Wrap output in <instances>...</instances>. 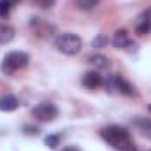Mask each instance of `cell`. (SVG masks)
<instances>
[{
    "instance_id": "6da1fadb",
    "label": "cell",
    "mask_w": 151,
    "mask_h": 151,
    "mask_svg": "<svg viewBox=\"0 0 151 151\" xmlns=\"http://www.w3.org/2000/svg\"><path fill=\"white\" fill-rule=\"evenodd\" d=\"M100 135H102V139H104L109 146H113L116 150H119V151H137L134 141H132L130 132H128L125 127L109 125V127H106V128L100 130Z\"/></svg>"
},
{
    "instance_id": "7a4b0ae2",
    "label": "cell",
    "mask_w": 151,
    "mask_h": 151,
    "mask_svg": "<svg viewBox=\"0 0 151 151\" xmlns=\"http://www.w3.org/2000/svg\"><path fill=\"white\" fill-rule=\"evenodd\" d=\"M55 47L63 53V55H77L83 47V40L81 37H77L76 34H70V32H65V34H60L55 37Z\"/></svg>"
},
{
    "instance_id": "3957f363",
    "label": "cell",
    "mask_w": 151,
    "mask_h": 151,
    "mask_svg": "<svg viewBox=\"0 0 151 151\" xmlns=\"http://www.w3.org/2000/svg\"><path fill=\"white\" fill-rule=\"evenodd\" d=\"M28 60H30V58H28L27 53H23V51H11V53H7V55L4 56L2 65H0V70H2L4 74L11 76V74H14V72H18L19 69L27 67Z\"/></svg>"
},
{
    "instance_id": "277c9868",
    "label": "cell",
    "mask_w": 151,
    "mask_h": 151,
    "mask_svg": "<svg viewBox=\"0 0 151 151\" xmlns=\"http://www.w3.org/2000/svg\"><path fill=\"white\" fill-rule=\"evenodd\" d=\"M32 116L40 123H51L58 118V107L53 102H40L32 109Z\"/></svg>"
},
{
    "instance_id": "5b68a950",
    "label": "cell",
    "mask_w": 151,
    "mask_h": 151,
    "mask_svg": "<svg viewBox=\"0 0 151 151\" xmlns=\"http://www.w3.org/2000/svg\"><path fill=\"white\" fill-rule=\"evenodd\" d=\"M104 84L109 86L111 90H116V91L123 93V95H132V93H134V88H132L121 76H111L107 81L104 79Z\"/></svg>"
},
{
    "instance_id": "8992f818",
    "label": "cell",
    "mask_w": 151,
    "mask_h": 151,
    "mask_svg": "<svg viewBox=\"0 0 151 151\" xmlns=\"http://www.w3.org/2000/svg\"><path fill=\"white\" fill-rule=\"evenodd\" d=\"M113 46L116 49H128V51H135V42L128 37L127 30H118L113 37Z\"/></svg>"
},
{
    "instance_id": "52a82bcc",
    "label": "cell",
    "mask_w": 151,
    "mask_h": 151,
    "mask_svg": "<svg viewBox=\"0 0 151 151\" xmlns=\"http://www.w3.org/2000/svg\"><path fill=\"white\" fill-rule=\"evenodd\" d=\"M102 84H104V77L99 70H91V72H86L83 76V86L88 90H97Z\"/></svg>"
},
{
    "instance_id": "ba28073f",
    "label": "cell",
    "mask_w": 151,
    "mask_h": 151,
    "mask_svg": "<svg viewBox=\"0 0 151 151\" xmlns=\"http://www.w3.org/2000/svg\"><path fill=\"white\" fill-rule=\"evenodd\" d=\"M132 125L144 135V137H148L151 139V119L150 118H142V116H135L134 119H132Z\"/></svg>"
},
{
    "instance_id": "9c48e42d",
    "label": "cell",
    "mask_w": 151,
    "mask_h": 151,
    "mask_svg": "<svg viewBox=\"0 0 151 151\" xmlns=\"http://www.w3.org/2000/svg\"><path fill=\"white\" fill-rule=\"evenodd\" d=\"M88 62H90L97 70H107V69H111V60H109L107 56H104V55H91V56L88 58Z\"/></svg>"
},
{
    "instance_id": "30bf717a",
    "label": "cell",
    "mask_w": 151,
    "mask_h": 151,
    "mask_svg": "<svg viewBox=\"0 0 151 151\" xmlns=\"http://www.w3.org/2000/svg\"><path fill=\"white\" fill-rule=\"evenodd\" d=\"M18 106H19V102H18V99L14 95H5V97L0 99V111H4V113L16 111Z\"/></svg>"
},
{
    "instance_id": "8fae6325",
    "label": "cell",
    "mask_w": 151,
    "mask_h": 151,
    "mask_svg": "<svg viewBox=\"0 0 151 151\" xmlns=\"http://www.w3.org/2000/svg\"><path fill=\"white\" fill-rule=\"evenodd\" d=\"M14 39V28L9 25H0V44H7Z\"/></svg>"
},
{
    "instance_id": "7c38bea8",
    "label": "cell",
    "mask_w": 151,
    "mask_h": 151,
    "mask_svg": "<svg viewBox=\"0 0 151 151\" xmlns=\"http://www.w3.org/2000/svg\"><path fill=\"white\" fill-rule=\"evenodd\" d=\"M135 32H137L139 35H146V34H150L151 32V19L150 18H146V19L142 18V21L137 25V30H135Z\"/></svg>"
},
{
    "instance_id": "4fadbf2b",
    "label": "cell",
    "mask_w": 151,
    "mask_h": 151,
    "mask_svg": "<svg viewBox=\"0 0 151 151\" xmlns=\"http://www.w3.org/2000/svg\"><path fill=\"white\" fill-rule=\"evenodd\" d=\"M76 4H77V7L81 11H91V9L97 7L99 0H76Z\"/></svg>"
},
{
    "instance_id": "5bb4252c",
    "label": "cell",
    "mask_w": 151,
    "mask_h": 151,
    "mask_svg": "<svg viewBox=\"0 0 151 151\" xmlns=\"http://www.w3.org/2000/svg\"><path fill=\"white\" fill-rule=\"evenodd\" d=\"M11 9H12V2L11 0H0V18L9 16Z\"/></svg>"
},
{
    "instance_id": "9a60e30c",
    "label": "cell",
    "mask_w": 151,
    "mask_h": 151,
    "mask_svg": "<svg viewBox=\"0 0 151 151\" xmlns=\"http://www.w3.org/2000/svg\"><path fill=\"white\" fill-rule=\"evenodd\" d=\"M44 142H46V146H49L51 150H55V148H58V144H60V135H47Z\"/></svg>"
},
{
    "instance_id": "2e32d148",
    "label": "cell",
    "mask_w": 151,
    "mask_h": 151,
    "mask_svg": "<svg viewBox=\"0 0 151 151\" xmlns=\"http://www.w3.org/2000/svg\"><path fill=\"white\" fill-rule=\"evenodd\" d=\"M37 7L40 9H51L53 7V4H55V0H32Z\"/></svg>"
},
{
    "instance_id": "e0dca14e",
    "label": "cell",
    "mask_w": 151,
    "mask_h": 151,
    "mask_svg": "<svg viewBox=\"0 0 151 151\" xmlns=\"http://www.w3.org/2000/svg\"><path fill=\"white\" fill-rule=\"evenodd\" d=\"M106 42H107V40H106V37H104V35H99V37L93 40V47H100V46H106Z\"/></svg>"
},
{
    "instance_id": "ac0fdd59",
    "label": "cell",
    "mask_w": 151,
    "mask_h": 151,
    "mask_svg": "<svg viewBox=\"0 0 151 151\" xmlns=\"http://www.w3.org/2000/svg\"><path fill=\"white\" fill-rule=\"evenodd\" d=\"M62 151H79V148H76V146H67V148H63Z\"/></svg>"
},
{
    "instance_id": "d6986e66",
    "label": "cell",
    "mask_w": 151,
    "mask_h": 151,
    "mask_svg": "<svg viewBox=\"0 0 151 151\" xmlns=\"http://www.w3.org/2000/svg\"><path fill=\"white\" fill-rule=\"evenodd\" d=\"M150 111H151V106H150Z\"/></svg>"
}]
</instances>
